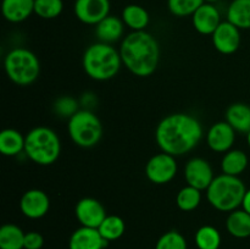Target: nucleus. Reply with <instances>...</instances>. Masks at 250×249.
Instances as JSON below:
<instances>
[{"instance_id":"obj_23","label":"nucleus","mask_w":250,"mask_h":249,"mask_svg":"<svg viewBox=\"0 0 250 249\" xmlns=\"http://www.w3.org/2000/svg\"><path fill=\"white\" fill-rule=\"evenodd\" d=\"M226 228L236 238L250 237V214L246 210H233L226 220Z\"/></svg>"},{"instance_id":"obj_13","label":"nucleus","mask_w":250,"mask_h":249,"mask_svg":"<svg viewBox=\"0 0 250 249\" xmlns=\"http://www.w3.org/2000/svg\"><path fill=\"white\" fill-rule=\"evenodd\" d=\"M20 209L28 219H41L45 216L50 209L49 195L42 189L27 190L20 199Z\"/></svg>"},{"instance_id":"obj_15","label":"nucleus","mask_w":250,"mask_h":249,"mask_svg":"<svg viewBox=\"0 0 250 249\" xmlns=\"http://www.w3.org/2000/svg\"><path fill=\"white\" fill-rule=\"evenodd\" d=\"M192 22L195 31L204 36H212L221 23V15L215 5L204 2L192 15Z\"/></svg>"},{"instance_id":"obj_30","label":"nucleus","mask_w":250,"mask_h":249,"mask_svg":"<svg viewBox=\"0 0 250 249\" xmlns=\"http://www.w3.org/2000/svg\"><path fill=\"white\" fill-rule=\"evenodd\" d=\"M204 2V0H167L170 12L178 17L192 16Z\"/></svg>"},{"instance_id":"obj_14","label":"nucleus","mask_w":250,"mask_h":249,"mask_svg":"<svg viewBox=\"0 0 250 249\" xmlns=\"http://www.w3.org/2000/svg\"><path fill=\"white\" fill-rule=\"evenodd\" d=\"M234 141H236V131L226 121L214 124L207 133L208 145L216 153H226L231 150Z\"/></svg>"},{"instance_id":"obj_35","label":"nucleus","mask_w":250,"mask_h":249,"mask_svg":"<svg viewBox=\"0 0 250 249\" xmlns=\"http://www.w3.org/2000/svg\"><path fill=\"white\" fill-rule=\"evenodd\" d=\"M205 2H209V4H214V2L216 1H220V0H204Z\"/></svg>"},{"instance_id":"obj_19","label":"nucleus","mask_w":250,"mask_h":249,"mask_svg":"<svg viewBox=\"0 0 250 249\" xmlns=\"http://www.w3.org/2000/svg\"><path fill=\"white\" fill-rule=\"evenodd\" d=\"M226 122L239 133L250 132V106L244 103H234L226 110Z\"/></svg>"},{"instance_id":"obj_24","label":"nucleus","mask_w":250,"mask_h":249,"mask_svg":"<svg viewBox=\"0 0 250 249\" xmlns=\"http://www.w3.org/2000/svg\"><path fill=\"white\" fill-rule=\"evenodd\" d=\"M227 21L239 29H250V0H233L227 9Z\"/></svg>"},{"instance_id":"obj_22","label":"nucleus","mask_w":250,"mask_h":249,"mask_svg":"<svg viewBox=\"0 0 250 249\" xmlns=\"http://www.w3.org/2000/svg\"><path fill=\"white\" fill-rule=\"evenodd\" d=\"M122 21L132 31H144L149 24L150 17L149 12L143 6L137 4H129L122 10Z\"/></svg>"},{"instance_id":"obj_26","label":"nucleus","mask_w":250,"mask_h":249,"mask_svg":"<svg viewBox=\"0 0 250 249\" xmlns=\"http://www.w3.org/2000/svg\"><path fill=\"white\" fill-rule=\"evenodd\" d=\"M125 229H126V225L121 217L117 215H107L98 231L100 232L103 238L106 239L107 242H111L121 238L122 234L125 233Z\"/></svg>"},{"instance_id":"obj_8","label":"nucleus","mask_w":250,"mask_h":249,"mask_svg":"<svg viewBox=\"0 0 250 249\" xmlns=\"http://www.w3.org/2000/svg\"><path fill=\"white\" fill-rule=\"evenodd\" d=\"M177 170L176 156L163 151L149 159L146 166V176L151 183L166 185L175 178Z\"/></svg>"},{"instance_id":"obj_20","label":"nucleus","mask_w":250,"mask_h":249,"mask_svg":"<svg viewBox=\"0 0 250 249\" xmlns=\"http://www.w3.org/2000/svg\"><path fill=\"white\" fill-rule=\"evenodd\" d=\"M26 137L14 128L2 129L0 132V153L5 156H16L24 151Z\"/></svg>"},{"instance_id":"obj_21","label":"nucleus","mask_w":250,"mask_h":249,"mask_svg":"<svg viewBox=\"0 0 250 249\" xmlns=\"http://www.w3.org/2000/svg\"><path fill=\"white\" fill-rule=\"evenodd\" d=\"M249 159L243 150L231 149L226 151L221 160L222 173L231 176H239L248 167Z\"/></svg>"},{"instance_id":"obj_18","label":"nucleus","mask_w":250,"mask_h":249,"mask_svg":"<svg viewBox=\"0 0 250 249\" xmlns=\"http://www.w3.org/2000/svg\"><path fill=\"white\" fill-rule=\"evenodd\" d=\"M125 23L122 19L109 15L95 26V34L103 43L112 44L124 36Z\"/></svg>"},{"instance_id":"obj_16","label":"nucleus","mask_w":250,"mask_h":249,"mask_svg":"<svg viewBox=\"0 0 250 249\" xmlns=\"http://www.w3.org/2000/svg\"><path fill=\"white\" fill-rule=\"evenodd\" d=\"M107 244L98 228L81 226L71 234L68 249H104Z\"/></svg>"},{"instance_id":"obj_5","label":"nucleus","mask_w":250,"mask_h":249,"mask_svg":"<svg viewBox=\"0 0 250 249\" xmlns=\"http://www.w3.org/2000/svg\"><path fill=\"white\" fill-rule=\"evenodd\" d=\"M61 153V142L54 129L45 126L32 128L24 142V154L34 164L48 166L55 163Z\"/></svg>"},{"instance_id":"obj_4","label":"nucleus","mask_w":250,"mask_h":249,"mask_svg":"<svg viewBox=\"0 0 250 249\" xmlns=\"http://www.w3.org/2000/svg\"><path fill=\"white\" fill-rule=\"evenodd\" d=\"M246 193V185L238 176L222 173L215 176L207 189V198L210 205L216 210L231 212L241 207Z\"/></svg>"},{"instance_id":"obj_28","label":"nucleus","mask_w":250,"mask_h":249,"mask_svg":"<svg viewBox=\"0 0 250 249\" xmlns=\"http://www.w3.org/2000/svg\"><path fill=\"white\" fill-rule=\"evenodd\" d=\"M195 244L199 249H219L221 246V234L214 226L205 225L195 232Z\"/></svg>"},{"instance_id":"obj_12","label":"nucleus","mask_w":250,"mask_h":249,"mask_svg":"<svg viewBox=\"0 0 250 249\" xmlns=\"http://www.w3.org/2000/svg\"><path fill=\"white\" fill-rule=\"evenodd\" d=\"M211 38L215 49L225 55H231L236 53L241 46L239 28L229 21L221 22L216 31L212 33Z\"/></svg>"},{"instance_id":"obj_9","label":"nucleus","mask_w":250,"mask_h":249,"mask_svg":"<svg viewBox=\"0 0 250 249\" xmlns=\"http://www.w3.org/2000/svg\"><path fill=\"white\" fill-rule=\"evenodd\" d=\"M186 182L200 190H207L214 181V170L208 160L203 158H192L185 167Z\"/></svg>"},{"instance_id":"obj_6","label":"nucleus","mask_w":250,"mask_h":249,"mask_svg":"<svg viewBox=\"0 0 250 249\" xmlns=\"http://www.w3.org/2000/svg\"><path fill=\"white\" fill-rule=\"evenodd\" d=\"M4 68L11 82L26 87L36 82L39 77L41 62L29 49L15 48L5 56Z\"/></svg>"},{"instance_id":"obj_29","label":"nucleus","mask_w":250,"mask_h":249,"mask_svg":"<svg viewBox=\"0 0 250 249\" xmlns=\"http://www.w3.org/2000/svg\"><path fill=\"white\" fill-rule=\"evenodd\" d=\"M62 10V0H34V14L44 20L56 19Z\"/></svg>"},{"instance_id":"obj_7","label":"nucleus","mask_w":250,"mask_h":249,"mask_svg":"<svg viewBox=\"0 0 250 249\" xmlns=\"http://www.w3.org/2000/svg\"><path fill=\"white\" fill-rule=\"evenodd\" d=\"M70 138L81 148H93L103 137V124L99 117L90 110H78L68 119Z\"/></svg>"},{"instance_id":"obj_10","label":"nucleus","mask_w":250,"mask_h":249,"mask_svg":"<svg viewBox=\"0 0 250 249\" xmlns=\"http://www.w3.org/2000/svg\"><path fill=\"white\" fill-rule=\"evenodd\" d=\"M75 214L81 226L99 228L102 222L107 216L102 203L94 198H82L75 208Z\"/></svg>"},{"instance_id":"obj_2","label":"nucleus","mask_w":250,"mask_h":249,"mask_svg":"<svg viewBox=\"0 0 250 249\" xmlns=\"http://www.w3.org/2000/svg\"><path fill=\"white\" fill-rule=\"evenodd\" d=\"M122 63L138 77H149L160 61V46L154 36L146 31H134L125 37L120 46Z\"/></svg>"},{"instance_id":"obj_1","label":"nucleus","mask_w":250,"mask_h":249,"mask_svg":"<svg viewBox=\"0 0 250 249\" xmlns=\"http://www.w3.org/2000/svg\"><path fill=\"white\" fill-rule=\"evenodd\" d=\"M203 138V126L197 117L176 112L164 117L155 129V139L164 153L181 156L192 151Z\"/></svg>"},{"instance_id":"obj_32","label":"nucleus","mask_w":250,"mask_h":249,"mask_svg":"<svg viewBox=\"0 0 250 249\" xmlns=\"http://www.w3.org/2000/svg\"><path fill=\"white\" fill-rule=\"evenodd\" d=\"M78 110V102L72 97H61L54 104V111L58 116L66 119H71Z\"/></svg>"},{"instance_id":"obj_36","label":"nucleus","mask_w":250,"mask_h":249,"mask_svg":"<svg viewBox=\"0 0 250 249\" xmlns=\"http://www.w3.org/2000/svg\"><path fill=\"white\" fill-rule=\"evenodd\" d=\"M247 142H248V145L250 146V132L247 133Z\"/></svg>"},{"instance_id":"obj_27","label":"nucleus","mask_w":250,"mask_h":249,"mask_svg":"<svg viewBox=\"0 0 250 249\" xmlns=\"http://www.w3.org/2000/svg\"><path fill=\"white\" fill-rule=\"evenodd\" d=\"M202 203V190L187 185L183 187L176 197V204L182 211H193Z\"/></svg>"},{"instance_id":"obj_3","label":"nucleus","mask_w":250,"mask_h":249,"mask_svg":"<svg viewBox=\"0 0 250 249\" xmlns=\"http://www.w3.org/2000/svg\"><path fill=\"white\" fill-rule=\"evenodd\" d=\"M122 63L120 50L111 44H92L85 49L82 58V66L88 77L95 81H109L117 76Z\"/></svg>"},{"instance_id":"obj_25","label":"nucleus","mask_w":250,"mask_h":249,"mask_svg":"<svg viewBox=\"0 0 250 249\" xmlns=\"http://www.w3.org/2000/svg\"><path fill=\"white\" fill-rule=\"evenodd\" d=\"M24 234L17 225H2L0 228V249H24Z\"/></svg>"},{"instance_id":"obj_11","label":"nucleus","mask_w":250,"mask_h":249,"mask_svg":"<svg viewBox=\"0 0 250 249\" xmlns=\"http://www.w3.org/2000/svg\"><path fill=\"white\" fill-rule=\"evenodd\" d=\"M73 10L81 22L97 26L109 16L110 0H76Z\"/></svg>"},{"instance_id":"obj_34","label":"nucleus","mask_w":250,"mask_h":249,"mask_svg":"<svg viewBox=\"0 0 250 249\" xmlns=\"http://www.w3.org/2000/svg\"><path fill=\"white\" fill-rule=\"evenodd\" d=\"M242 208H243V210H246L248 214H250V189H247L243 203H242Z\"/></svg>"},{"instance_id":"obj_31","label":"nucleus","mask_w":250,"mask_h":249,"mask_svg":"<svg viewBox=\"0 0 250 249\" xmlns=\"http://www.w3.org/2000/svg\"><path fill=\"white\" fill-rule=\"evenodd\" d=\"M155 249H187V242L180 232L168 231L159 238Z\"/></svg>"},{"instance_id":"obj_33","label":"nucleus","mask_w":250,"mask_h":249,"mask_svg":"<svg viewBox=\"0 0 250 249\" xmlns=\"http://www.w3.org/2000/svg\"><path fill=\"white\" fill-rule=\"evenodd\" d=\"M44 238L39 232L31 231L24 234V249H42Z\"/></svg>"},{"instance_id":"obj_17","label":"nucleus","mask_w":250,"mask_h":249,"mask_svg":"<svg viewBox=\"0 0 250 249\" xmlns=\"http://www.w3.org/2000/svg\"><path fill=\"white\" fill-rule=\"evenodd\" d=\"M1 12L5 20L19 23L34 12V0H2Z\"/></svg>"}]
</instances>
